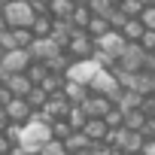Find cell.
I'll list each match as a JSON object with an SVG mask.
<instances>
[{
	"label": "cell",
	"instance_id": "cell-1",
	"mask_svg": "<svg viewBox=\"0 0 155 155\" xmlns=\"http://www.w3.org/2000/svg\"><path fill=\"white\" fill-rule=\"evenodd\" d=\"M0 15L6 18L9 31H31L34 21H37V15H34L28 0H9V3H3V12Z\"/></svg>",
	"mask_w": 155,
	"mask_h": 155
},
{
	"label": "cell",
	"instance_id": "cell-2",
	"mask_svg": "<svg viewBox=\"0 0 155 155\" xmlns=\"http://www.w3.org/2000/svg\"><path fill=\"white\" fill-rule=\"evenodd\" d=\"M97 73H101V67H97L94 61H73L64 79H67V82H76V85H85V88L91 91V82L97 79Z\"/></svg>",
	"mask_w": 155,
	"mask_h": 155
},
{
	"label": "cell",
	"instance_id": "cell-3",
	"mask_svg": "<svg viewBox=\"0 0 155 155\" xmlns=\"http://www.w3.org/2000/svg\"><path fill=\"white\" fill-rule=\"evenodd\" d=\"M31 52L25 49H15V52H6V55H0V70H3L6 76H18V73H28L31 67Z\"/></svg>",
	"mask_w": 155,
	"mask_h": 155
},
{
	"label": "cell",
	"instance_id": "cell-4",
	"mask_svg": "<svg viewBox=\"0 0 155 155\" xmlns=\"http://www.w3.org/2000/svg\"><path fill=\"white\" fill-rule=\"evenodd\" d=\"M64 52H67L73 61H91V55H94V40H91L85 31H76Z\"/></svg>",
	"mask_w": 155,
	"mask_h": 155
},
{
	"label": "cell",
	"instance_id": "cell-5",
	"mask_svg": "<svg viewBox=\"0 0 155 155\" xmlns=\"http://www.w3.org/2000/svg\"><path fill=\"white\" fill-rule=\"evenodd\" d=\"M28 52H31V61H37V64H49V61H52V58H58L64 49H61L52 37H46V40H34Z\"/></svg>",
	"mask_w": 155,
	"mask_h": 155
},
{
	"label": "cell",
	"instance_id": "cell-6",
	"mask_svg": "<svg viewBox=\"0 0 155 155\" xmlns=\"http://www.w3.org/2000/svg\"><path fill=\"white\" fill-rule=\"evenodd\" d=\"M143 64H146V52H143L140 46H128V49L122 52V58L116 61V67H119L122 73H140Z\"/></svg>",
	"mask_w": 155,
	"mask_h": 155
},
{
	"label": "cell",
	"instance_id": "cell-7",
	"mask_svg": "<svg viewBox=\"0 0 155 155\" xmlns=\"http://www.w3.org/2000/svg\"><path fill=\"white\" fill-rule=\"evenodd\" d=\"M94 49H101V52H107L113 61H119V58H122V52L128 49V43H125V37H122L119 31H110L107 37H101V40L94 43Z\"/></svg>",
	"mask_w": 155,
	"mask_h": 155
},
{
	"label": "cell",
	"instance_id": "cell-8",
	"mask_svg": "<svg viewBox=\"0 0 155 155\" xmlns=\"http://www.w3.org/2000/svg\"><path fill=\"white\" fill-rule=\"evenodd\" d=\"M67 113H70V101L64 97V91L61 94H52L46 101V107H43V116L49 122H61V119H67Z\"/></svg>",
	"mask_w": 155,
	"mask_h": 155
},
{
	"label": "cell",
	"instance_id": "cell-9",
	"mask_svg": "<svg viewBox=\"0 0 155 155\" xmlns=\"http://www.w3.org/2000/svg\"><path fill=\"white\" fill-rule=\"evenodd\" d=\"M113 107H116V104H113L110 97L94 94V91H91V94H88V101L82 104V110H85V116H88V119H107V113H110Z\"/></svg>",
	"mask_w": 155,
	"mask_h": 155
},
{
	"label": "cell",
	"instance_id": "cell-10",
	"mask_svg": "<svg viewBox=\"0 0 155 155\" xmlns=\"http://www.w3.org/2000/svg\"><path fill=\"white\" fill-rule=\"evenodd\" d=\"M6 116H9L12 125H28L31 116H34V110H31V104H28L25 97H12V101L6 104Z\"/></svg>",
	"mask_w": 155,
	"mask_h": 155
},
{
	"label": "cell",
	"instance_id": "cell-11",
	"mask_svg": "<svg viewBox=\"0 0 155 155\" xmlns=\"http://www.w3.org/2000/svg\"><path fill=\"white\" fill-rule=\"evenodd\" d=\"M73 12H76L73 0H52V3H49V18L52 21H70Z\"/></svg>",
	"mask_w": 155,
	"mask_h": 155
},
{
	"label": "cell",
	"instance_id": "cell-12",
	"mask_svg": "<svg viewBox=\"0 0 155 155\" xmlns=\"http://www.w3.org/2000/svg\"><path fill=\"white\" fill-rule=\"evenodd\" d=\"M64 146H67V155H82V152L91 149V140H88L82 131H73V134L64 140Z\"/></svg>",
	"mask_w": 155,
	"mask_h": 155
},
{
	"label": "cell",
	"instance_id": "cell-13",
	"mask_svg": "<svg viewBox=\"0 0 155 155\" xmlns=\"http://www.w3.org/2000/svg\"><path fill=\"white\" fill-rule=\"evenodd\" d=\"M6 88H9V94H12V97H28V94L34 91V85H31V79H28L25 73L9 76V79H6Z\"/></svg>",
	"mask_w": 155,
	"mask_h": 155
},
{
	"label": "cell",
	"instance_id": "cell-14",
	"mask_svg": "<svg viewBox=\"0 0 155 155\" xmlns=\"http://www.w3.org/2000/svg\"><path fill=\"white\" fill-rule=\"evenodd\" d=\"M82 134H85L91 143H104V140H107V134H110V128H107V122H104V119H88V125L82 128Z\"/></svg>",
	"mask_w": 155,
	"mask_h": 155
},
{
	"label": "cell",
	"instance_id": "cell-15",
	"mask_svg": "<svg viewBox=\"0 0 155 155\" xmlns=\"http://www.w3.org/2000/svg\"><path fill=\"white\" fill-rule=\"evenodd\" d=\"M116 0H88V9H91V18H104V21H110L113 18V12H116Z\"/></svg>",
	"mask_w": 155,
	"mask_h": 155
},
{
	"label": "cell",
	"instance_id": "cell-16",
	"mask_svg": "<svg viewBox=\"0 0 155 155\" xmlns=\"http://www.w3.org/2000/svg\"><path fill=\"white\" fill-rule=\"evenodd\" d=\"M88 88L85 85H76V82H64V97L70 101V107H82L85 101H88Z\"/></svg>",
	"mask_w": 155,
	"mask_h": 155
},
{
	"label": "cell",
	"instance_id": "cell-17",
	"mask_svg": "<svg viewBox=\"0 0 155 155\" xmlns=\"http://www.w3.org/2000/svg\"><path fill=\"white\" fill-rule=\"evenodd\" d=\"M73 34H76V28H73L70 21H55V25H52V40H55L61 49H67V43L73 40Z\"/></svg>",
	"mask_w": 155,
	"mask_h": 155
},
{
	"label": "cell",
	"instance_id": "cell-18",
	"mask_svg": "<svg viewBox=\"0 0 155 155\" xmlns=\"http://www.w3.org/2000/svg\"><path fill=\"white\" fill-rule=\"evenodd\" d=\"M140 107H143V97L134 94V91H125V88H122V94H119V101H116V110H122V113L128 116V113H137Z\"/></svg>",
	"mask_w": 155,
	"mask_h": 155
},
{
	"label": "cell",
	"instance_id": "cell-19",
	"mask_svg": "<svg viewBox=\"0 0 155 155\" xmlns=\"http://www.w3.org/2000/svg\"><path fill=\"white\" fill-rule=\"evenodd\" d=\"M143 34H146V28L140 25V18H131V21L122 28V37H125V43H128V46H140Z\"/></svg>",
	"mask_w": 155,
	"mask_h": 155
},
{
	"label": "cell",
	"instance_id": "cell-20",
	"mask_svg": "<svg viewBox=\"0 0 155 155\" xmlns=\"http://www.w3.org/2000/svg\"><path fill=\"white\" fill-rule=\"evenodd\" d=\"M70 25H73L76 31H85V28L91 25V9H88V3H76V12H73Z\"/></svg>",
	"mask_w": 155,
	"mask_h": 155
},
{
	"label": "cell",
	"instance_id": "cell-21",
	"mask_svg": "<svg viewBox=\"0 0 155 155\" xmlns=\"http://www.w3.org/2000/svg\"><path fill=\"white\" fill-rule=\"evenodd\" d=\"M146 116H143V110H137V113H128L125 116V131H131V134H143L146 131Z\"/></svg>",
	"mask_w": 155,
	"mask_h": 155
},
{
	"label": "cell",
	"instance_id": "cell-22",
	"mask_svg": "<svg viewBox=\"0 0 155 155\" xmlns=\"http://www.w3.org/2000/svg\"><path fill=\"white\" fill-rule=\"evenodd\" d=\"M25 76L31 79V85H34V88H40V85L46 82V76H49V67H46V64H37V61H34V64L28 67V73H25Z\"/></svg>",
	"mask_w": 155,
	"mask_h": 155
},
{
	"label": "cell",
	"instance_id": "cell-23",
	"mask_svg": "<svg viewBox=\"0 0 155 155\" xmlns=\"http://www.w3.org/2000/svg\"><path fill=\"white\" fill-rule=\"evenodd\" d=\"M119 9H122L128 18H140L143 9H146V0H119Z\"/></svg>",
	"mask_w": 155,
	"mask_h": 155
},
{
	"label": "cell",
	"instance_id": "cell-24",
	"mask_svg": "<svg viewBox=\"0 0 155 155\" xmlns=\"http://www.w3.org/2000/svg\"><path fill=\"white\" fill-rule=\"evenodd\" d=\"M67 125H70L73 131H82V128L88 125V116H85V110H82V107H70V113H67Z\"/></svg>",
	"mask_w": 155,
	"mask_h": 155
},
{
	"label": "cell",
	"instance_id": "cell-25",
	"mask_svg": "<svg viewBox=\"0 0 155 155\" xmlns=\"http://www.w3.org/2000/svg\"><path fill=\"white\" fill-rule=\"evenodd\" d=\"M110 31H113V28H110V21H104V18H91V25L85 28V34H88V37H91L94 43H97L101 37H107Z\"/></svg>",
	"mask_w": 155,
	"mask_h": 155
},
{
	"label": "cell",
	"instance_id": "cell-26",
	"mask_svg": "<svg viewBox=\"0 0 155 155\" xmlns=\"http://www.w3.org/2000/svg\"><path fill=\"white\" fill-rule=\"evenodd\" d=\"M25 101L31 104V110H34V113H43V107H46V101H49V94H46L43 88H34V91H31V94H28Z\"/></svg>",
	"mask_w": 155,
	"mask_h": 155
},
{
	"label": "cell",
	"instance_id": "cell-27",
	"mask_svg": "<svg viewBox=\"0 0 155 155\" xmlns=\"http://www.w3.org/2000/svg\"><path fill=\"white\" fill-rule=\"evenodd\" d=\"M70 134H73V128L67 125V119H61V122H52V140L64 143V140H67Z\"/></svg>",
	"mask_w": 155,
	"mask_h": 155
},
{
	"label": "cell",
	"instance_id": "cell-28",
	"mask_svg": "<svg viewBox=\"0 0 155 155\" xmlns=\"http://www.w3.org/2000/svg\"><path fill=\"white\" fill-rule=\"evenodd\" d=\"M104 122H107V128H110V131H116V128H125V113L113 107V110L107 113V119H104Z\"/></svg>",
	"mask_w": 155,
	"mask_h": 155
},
{
	"label": "cell",
	"instance_id": "cell-29",
	"mask_svg": "<svg viewBox=\"0 0 155 155\" xmlns=\"http://www.w3.org/2000/svg\"><path fill=\"white\" fill-rule=\"evenodd\" d=\"M140 25H143L146 31H155V3H146V9H143V15H140Z\"/></svg>",
	"mask_w": 155,
	"mask_h": 155
},
{
	"label": "cell",
	"instance_id": "cell-30",
	"mask_svg": "<svg viewBox=\"0 0 155 155\" xmlns=\"http://www.w3.org/2000/svg\"><path fill=\"white\" fill-rule=\"evenodd\" d=\"M12 37H15V46L25 49V52H28L31 43H34V34H31V31H12Z\"/></svg>",
	"mask_w": 155,
	"mask_h": 155
},
{
	"label": "cell",
	"instance_id": "cell-31",
	"mask_svg": "<svg viewBox=\"0 0 155 155\" xmlns=\"http://www.w3.org/2000/svg\"><path fill=\"white\" fill-rule=\"evenodd\" d=\"M40 155H67V146L58 143V140H49V143L40 149Z\"/></svg>",
	"mask_w": 155,
	"mask_h": 155
},
{
	"label": "cell",
	"instance_id": "cell-32",
	"mask_svg": "<svg viewBox=\"0 0 155 155\" xmlns=\"http://www.w3.org/2000/svg\"><path fill=\"white\" fill-rule=\"evenodd\" d=\"M128 21H131V18H128V15H125V12H122V9H119V6H116V12H113V18H110V28H113V31H119V34H122V28H125V25H128Z\"/></svg>",
	"mask_w": 155,
	"mask_h": 155
},
{
	"label": "cell",
	"instance_id": "cell-33",
	"mask_svg": "<svg viewBox=\"0 0 155 155\" xmlns=\"http://www.w3.org/2000/svg\"><path fill=\"white\" fill-rule=\"evenodd\" d=\"M140 49H143L146 55H155V31H146V34H143V40H140Z\"/></svg>",
	"mask_w": 155,
	"mask_h": 155
},
{
	"label": "cell",
	"instance_id": "cell-34",
	"mask_svg": "<svg viewBox=\"0 0 155 155\" xmlns=\"http://www.w3.org/2000/svg\"><path fill=\"white\" fill-rule=\"evenodd\" d=\"M140 110H143V116H146V119H155V94L143 97V107H140Z\"/></svg>",
	"mask_w": 155,
	"mask_h": 155
},
{
	"label": "cell",
	"instance_id": "cell-35",
	"mask_svg": "<svg viewBox=\"0 0 155 155\" xmlns=\"http://www.w3.org/2000/svg\"><path fill=\"white\" fill-rule=\"evenodd\" d=\"M88 155H113V149H110L107 143H91V149H88Z\"/></svg>",
	"mask_w": 155,
	"mask_h": 155
},
{
	"label": "cell",
	"instance_id": "cell-36",
	"mask_svg": "<svg viewBox=\"0 0 155 155\" xmlns=\"http://www.w3.org/2000/svg\"><path fill=\"white\" fill-rule=\"evenodd\" d=\"M12 101V94H9V88L6 85H0V110H6V104Z\"/></svg>",
	"mask_w": 155,
	"mask_h": 155
},
{
	"label": "cell",
	"instance_id": "cell-37",
	"mask_svg": "<svg viewBox=\"0 0 155 155\" xmlns=\"http://www.w3.org/2000/svg\"><path fill=\"white\" fill-rule=\"evenodd\" d=\"M12 149H15V146H12L3 134H0V155H12Z\"/></svg>",
	"mask_w": 155,
	"mask_h": 155
},
{
	"label": "cell",
	"instance_id": "cell-38",
	"mask_svg": "<svg viewBox=\"0 0 155 155\" xmlns=\"http://www.w3.org/2000/svg\"><path fill=\"white\" fill-rule=\"evenodd\" d=\"M143 134H146V140H149V143H155V119H149V122H146V131H143Z\"/></svg>",
	"mask_w": 155,
	"mask_h": 155
},
{
	"label": "cell",
	"instance_id": "cell-39",
	"mask_svg": "<svg viewBox=\"0 0 155 155\" xmlns=\"http://www.w3.org/2000/svg\"><path fill=\"white\" fill-rule=\"evenodd\" d=\"M12 122H9V116H6V110H0V134H3L6 128H9Z\"/></svg>",
	"mask_w": 155,
	"mask_h": 155
},
{
	"label": "cell",
	"instance_id": "cell-40",
	"mask_svg": "<svg viewBox=\"0 0 155 155\" xmlns=\"http://www.w3.org/2000/svg\"><path fill=\"white\" fill-rule=\"evenodd\" d=\"M3 34H9V25H6V18H3V15H0V37H3Z\"/></svg>",
	"mask_w": 155,
	"mask_h": 155
},
{
	"label": "cell",
	"instance_id": "cell-41",
	"mask_svg": "<svg viewBox=\"0 0 155 155\" xmlns=\"http://www.w3.org/2000/svg\"><path fill=\"white\" fill-rule=\"evenodd\" d=\"M143 155H155V143H149V146H146V152H143Z\"/></svg>",
	"mask_w": 155,
	"mask_h": 155
},
{
	"label": "cell",
	"instance_id": "cell-42",
	"mask_svg": "<svg viewBox=\"0 0 155 155\" xmlns=\"http://www.w3.org/2000/svg\"><path fill=\"white\" fill-rule=\"evenodd\" d=\"M82 155H88V152H82Z\"/></svg>",
	"mask_w": 155,
	"mask_h": 155
}]
</instances>
